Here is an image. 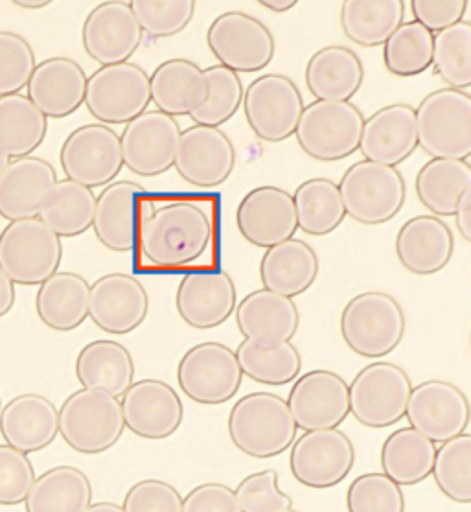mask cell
Wrapping results in <instances>:
<instances>
[{"mask_svg":"<svg viewBox=\"0 0 471 512\" xmlns=\"http://www.w3.org/2000/svg\"><path fill=\"white\" fill-rule=\"evenodd\" d=\"M236 227L249 244L260 249L295 238L299 223L293 194L273 185L249 190L236 209Z\"/></svg>","mask_w":471,"mask_h":512,"instance_id":"603a6c76","label":"cell"},{"mask_svg":"<svg viewBox=\"0 0 471 512\" xmlns=\"http://www.w3.org/2000/svg\"><path fill=\"white\" fill-rule=\"evenodd\" d=\"M142 34L172 37L181 34L194 21V0H133L129 2Z\"/></svg>","mask_w":471,"mask_h":512,"instance_id":"681fc988","label":"cell"},{"mask_svg":"<svg viewBox=\"0 0 471 512\" xmlns=\"http://www.w3.org/2000/svg\"><path fill=\"white\" fill-rule=\"evenodd\" d=\"M405 312L385 291H363L346 303L339 330L357 356L378 360L398 349L405 336Z\"/></svg>","mask_w":471,"mask_h":512,"instance_id":"3957f363","label":"cell"},{"mask_svg":"<svg viewBox=\"0 0 471 512\" xmlns=\"http://www.w3.org/2000/svg\"><path fill=\"white\" fill-rule=\"evenodd\" d=\"M35 481L28 455L8 444H0V505H19L26 500Z\"/></svg>","mask_w":471,"mask_h":512,"instance_id":"db71d44e","label":"cell"},{"mask_svg":"<svg viewBox=\"0 0 471 512\" xmlns=\"http://www.w3.org/2000/svg\"><path fill=\"white\" fill-rule=\"evenodd\" d=\"M431 476L448 500L462 505L471 503L470 433H462L437 448Z\"/></svg>","mask_w":471,"mask_h":512,"instance_id":"7dc6e473","label":"cell"},{"mask_svg":"<svg viewBox=\"0 0 471 512\" xmlns=\"http://www.w3.org/2000/svg\"><path fill=\"white\" fill-rule=\"evenodd\" d=\"M203 70L208 83L207 102L196 109L190 118L197 126L219 128L225 122H229L242 107L245 87L240 74L225 69L221 65Z\"/></svg>","mask_w":471,"mask_h":512,"instance_id":"c3c4849f","label":"cell"},{"mask_svg":"<svg viewBox=\"0 0 471 512\" xmlns=\"http://www.w3.org/2000/svg\"><path fill=\"white\" fill-rule=\"evenodd\" d=\"M76 378L83 389L104 391L118 398L133 385L135 360L122 343L98 339L80 350Z\"/></svg>","mask_w":471,"mask_h":512,"instance_id":"d590c367","label":"cell"},{"mask_svg":"<svg viewBox=\"0 0 471 512\" xmlns=\"http://www.w3.org/2000/svg\"><path fill=\"white\" fill-rule=\"evenodd\" d=\"M124 512H183V496L162 479H142L127 490Z\"/></svg>","mask_w":471,"mask_h":512,"instance_id":"11a10c76","label":"cell"},{"mask_svg":"<svg viewBox=\"0 0 471 512\" xmlns=\"http://www.w3.org/2000/svg\"><path fill=\"white\" fill-rule=\"evenodd\" d=\"M293 201L302 233L326 236L345 222V205L339 187L332 179L313 177L300 183L293 194Z\"/></svg>","mask_w":471,"mask_h":512,"instance_id":"ee69618b","label":"cell"},{"mask_svg":"<svg viewBox=\"0 0 471 512\" xmlns=\"http://www.w3.org/2000/svg\"><path fill=\"white\" fill-rule=\"evenodd\" d=\"M155 212L148 192L133 181H113L96 198L92 229L98 242L115 253H129L138 234Z\"/></svg>","mask_w":471,"mask_h":512,"instance_id":"2e32d148","label":"cell"},{"mask_svg":"<svg viewBox=\"0 0 471 512\" xmlns=\"http://www.w3.org/2000/svg\"><path fill=\"white\" fill-rule=\"evenodd\" d=\"M304 80L317 102H350L365 82V67L354 50L330 45L311 56Z\"/></svg>","mask_w":471,"mask_h":512,"instance_id":"1f68e13d","label":"cell"},{"mask_svg":"<svg viewBox=\"0 0 471 512\" xmlns=\"http://www.w3.org/2000/svg\"><path fill=\"white\" fill-rule=\"evenodd\" d=\"M48 118L24 94L0 96V153L23 159L45 142Z\"/></svg>","mask_w":471,"mask_h":512,"instance_id":"60d3db41","label":"cell"},{"mask_svg":"<svg viewBox=\"0 0 471 512\" xmlns=\"http://www.w3.org/2000/svg\"><path fill=\"white\" fill-rule=\"evenodd\" d=\"M236 306V284L223 269H194L184 275L175 291L177 314L196 330L218 328L229 321Z\"/></svg>","mask_w":471,"mask_h":512,"instance_id":"7402d4cb","label":"cell"},{"mask_svg":"<svg viewBox=\"0 0 471 512\" xmlns=\"http://www.w3.org/2000/svg\"><path fill=\"white\" fill-rule=\"evenodd\" d=\"M242 105L249 128L267 144L291 139L306 107L297 83L284 74L256 78L247 85Z\"/></svg>","mask_w":471,"mask_h":512,"instance_id":"8fae6325","label":"cell"},{"mask_svg":"<svg viewBox=\"0 0 471 512\" xmlns=\"http://www.w3.org/2000/svg\"><path fill=\"white\" fill-rule=\"evenodd\" d=\"M260 6L273 13H286L297 6V0H262Z\"/></svg>","mask_w":471,"mask_h":512,"instance_id":"94428289","label":"cell"},{"mask_svg":"<svg viewBox=\"0 0 471 512\" xmlns=\"http://www.w3.org/2000/svg\"><path fill=\"white\" fill-rule=\"evenodd\" d=\"M58 183L54 166L41 157H23L0 175V218L8 222L37 218L43 201Z\"/></svg>","mask_w":471,"mask_h":512,"instance_id":"f1b7e54d","label":"cell"},{"mask_svg":"<svg viewBox=\"0 0 471 512\" xmlns=\"http://www.w3.org/2000/svg\"><path fill=\"white\" fill-rule=\"evenodd\" d=\"M35 67L34 48L23 35L0 32V96L21 93Z\"/></svg>","mask_w":471,"mask_h":512,"instance_id":"816d5d0a","label":"cell"},{"mask_svg":"<svg viewBox=\"0 0 471 512\" xmlns=\"http://www.w3.org/2000/svg\"><path fill=\"white\" fill-rule=\"evenodd\" d=\"M319 256L308 242L291 238L265 249L260 262L264 290L295 299L310 290L319 277Z\"/></svg>","mask_w":471,"mask_h":512,"instance_id":"d6a6232c","label":"cell"},{"mask_svg":"<svg viewBox=\"0 0 471 512\" xmlns=\"http://www.w3.org/2000/svg\"><path fill=\"white\" fill-rule=\"evenodd\" d=\"M63 244L39 218L10 222L0 233V269L13 284L41 286L58 273Z\"/></svg>","mask_w":471,"mask_h":512,"instance_id":"8992f818","label":"cell"},{"mask_svg":"<svg viewBox=\"0 0 471 512\" xmlns=\"http://www.w3.org/2000/svg\"><path fill=\"white\" fill-rule=\"evenodd\" d=\"M468 4V0H411L409 8L413 13V21L422 24L435 35L464 21Z\"/></svg>","mask_w":471,"mask_h":512,"instance_id":"9f6ffc18","label":"cell"},{"mask_svg":"<svg viewBox=\"0 0 471 512\" xmlns=\"http://www.w3.org/2000/svg\"><path fill=\"white\" fill-rule=\"evenodd\" d=\"M150 314V295L144 284L127 273H107L91 286L89 317L111 336L137 330Z\"/></svg>","mask_w":471,"mask_h":512,"instance_id":"d4e9b609","label":"cell"},{"mask_svg":"<svg viewBox=\"0 0 471 512\" xmlns=\"http://www.w3.org/2000/svg\"><path fill=\"white\" fill-rule=\"evenodd\" d=\"M183 129L177 118L148 109L126 124L120 135L127 170L142 177H157L173 168Z\"/></svg>","mask_w":471,"mask_h":512,"instance_id":"e0dca14e","label":"cell"},{"mask_svg":"<svg viewBox=\"0 0 471 512\" xmlns=\"http://www.w3.org/2000/svg\"><path fill=\"white\" fill-rule=\"evenodd\" d=\"M243 376L264 385H288L302 371L300 350L291 341L243 339L234 350Z\"/></svg>","mask_w":471,"mask_h":512,"instance_id":"b9f144b4","label":"cell"},{"mask_svg":"<svg viewBox=\"0 0 471 512\" xmlns=\"http://www.w3.org/2000/svg\"><path fill=\"white\" fill-rule=\"evenodd\" d=\"M337 187L346 216L361 225L391 222L400 214L407 198L402 172L370 161L352 164Z\"/></svg>","mask_w":471,"mask_h":512,"instance_id":"52a82bcc","label":"cell"},{"mask_svg":"<svg viewBox=\"0 0 471 512\" xmlns=\"http://www.w3.org/2000/svg\"><path fill=\"white\" fill-rule=\"evenodd\" d=\"M173 168L192 187H221L236 168V148L223 129L194 124L181 133Z\"/></svg>","mask_w":471,"mask_h":512,"instance_id":"d6986e66","label":"cell"},{"mask_svg":"<svg viewBox=\"0 0 471 512\" xmlns=\"http://www.w3.org/2000/svg\"><path fill=\"white\" fill-rule=\"evenodd\" d=\"M151 102L168 117H190L207 102L205 70L190 59H168L150 76Z\"/></svg>","mask_w":471,"mask_h":512,"instance_id":"4dcf8cb0","label":"cell"},{"mask_svg":"<svg viewBox=\"0 0 471 512\" xmlns=\"http://www.w3.org/2000/svg\"><path fill=\"white\" fill-rule=\"evenodd\" d=\"M96 196L91 188L70 179H61L43 201L39 220L50 227L59 238H74L92 227Z\"/></svg>","mask_w":471,"mask_h":512,"instance_id":"7bdbcfd3","label":"cell"},{"mask_svg":"<svg viewBox=\"0 0 471 512\" xmlns=\"http://www.w3.org/2000/svg\"><path fill=\"white\" fill-rule=\"evenodd\" d=\"M142 39L137 17L124 0L98 4L81 28L83 50L102 67L127 63L142 45Z\"/></svg>","mask_w":471,"mask_h":512,"instance_id":"44dd1931","label":"cell"},{"mask_svg":"<svg viewBox=\"0 0 471 512\" xmlns=\"http://www.w3.org/2000/svg\"><path fill=\"white\" fill-rule=\"evenodd\" d=\"M0 409H2V398H0Z\"/></svg>","mask_w":471,"mask_h":512,"instance_id":"003e7915","label":"cell"},{"mask_svg":"<svg viewBox=\"0 0 471 512\" xmlns=\"http://www.w3.org/2000/svg\"><path fill=\"white\" fill-rule=\"evenodd\" d=\"M243 373L236 352L207 341L186 350L177 365V384L184 395L201 406H221L238 395Z\"/></svg>","mask_w":471,"mask_h":512,"instance_id":"7c38bea8","label":"cell"},{"mask_svg":"<svg viewBox=\"0 0 471 512\" xmlns=\"http://www.w3.org/2000/svg\"><path fill=\"white\" fill-rule=\"evenodd\" d=\"M416 196L437 218H453L459 201L471 188V166L468 161L431 159L416 174Z\"/></svg>","mask_w":471,"mask_h":512,"instance_id":"74e56055","label":"cell"},{"mask_svg":"<svg viewBox=\"0 0 471 512\" xmlns=\"http://www.w3.org/2000/svg\"><path fill=\"white\" fill-rule=\"evenodd\" d=\"M286 402L297 428L304 431L334 430L350 415L348 382L326 369L299 376Z\"/></svg>","mask_w":471,"mask_h":512,"instance_id":"ffe728a7","label":"cell"},{"mask_svg":"<svg viewBox=\"0 0 471 512\" xmlns=\"http://www.w3.org/2000/svg\"><path fill=\"white\" fill-rule=\"evenodd\" d=\"M59 163L67 179L87 188L107 187L124 168L120 137L104 124H85L63 142Z\"/></svg>","mask_w":471,"mask_h":512,"instance_id":"5bb4252c","label":"cell"},{"mask_svg":"<svg viewBox=\"0 0 471 512\" xmlns=\"http://www.w3.org/2000/svg\"><path fill=\"white\" fill-rule=\"evenodd\" d=\"M278 512H300V511H297V509H293V507H291V509H284V511H278Z\"/></svg>","mask_w":471,"mask_h":512,"instance_id":"03108f58","label":"cell"},{"mask_svg":"<svg viewBox=\"0 0 471 512\" xmlns=\"http://www.w3.org/2000/svg\"><path fill=\"white\" fill-rule=\"evenodd\" d=\"M431 67L448 89L468 93L471 87L470 21H460L435 34Z\"/></svg>","mask_w":471,"mask_h":512,"instance_id":"bcb514c9","label":"cell"},{"mask_svg":"<svg viewBox=\"0 0 471 512\" xmlns=\"http://www.w3.org/2000/svg\"><path fill=\"white\" fill-rule=\"evenodd\" d=\"M58 413L59 433L78 454H104L126 431L120 400L104 391H74Z\"/></svg>","mask_w":471,"mask_h":512,"instance_id":"5b68a950","label":"cell"},{"mask_svg":"<svg viewBox=\"0 0 471 512\" xmlns=\"http://www.w3.org/2000/svg\"><path fill=\"white\" fill-rule=\"evenodd\" d=\"M405 417L411 428L433 443H448L468 430L470 402L457 385L427 380L413 387Z\"/></svg>","mask_w":471,"mask_h":512,"instance_id":"ac0fdd59","label":"cell"},{"mask_svg":"<svg viewBox=\"0 0 471 512\" xmlns=\"http://www.w3.org/2000/svg\"><path fill=\"white\" fill-rule=\"evenodd\" d=\"M365 115L352 102L306 105L295 131L300 150L315 161H343L359 150Z\"/></svg>","mask_w":471,"mask_h":512,"instance_id":"ba28073f","label":"cell"},{"mask_svg":"<svg viewBox=\"0 0 471 512\" xmlns=\"http://www.w3.org/2000/svg\"><path fill=\"white\" fill-rule=\"evenodd\" d=\"M236 325L245 339L291 341L299 332V308L293 299L254 290L236 306Z\"/></svg>","mask_w":471,"mask_h":512,"instance_id":"836d02e7","label":"cell"},{"mask_svg":"<svg viewBox=\"0 0 471 512\" xmlns=\"http://www.w3.org/2000/svg\"><path fill=\"white\" fill-rule=\"evenodd\" d=\"M435 35L416 21L402 23L383 45V65L398 78H413L431 69Z\"/></svg>","mask_w":471,"mask_h":512,"instance_id":"f6af8a7d","label":"cell"},{"mask_svg":"<svg viewBox=\"0 0 471 512\" xmlns=\"http://www.w3.org/2000/svg\"><path fill=\"white\" fill-rule=\"evenodd\" d=\"M183 512H242V509L229 485L201 483L183 498Z\"/></svg>","mask_w":471,"mask_h":512,"instance_id":"6f0895ef","label":"cell"},{"mask_svg":"<svg viewBox=\"0 0 471 512\" xmlns=\"http://www.w3.org/2000/svg\"><path fill=\"white\" fill-rule=\"evenodd\" d=\"M455 251L453 233L442 218L420 214L396 234V256L416 277H431L448 266Z\"/></svg>","mask_w":471,"mask_h":512,"instance_id":"83f0119b","label":"cell"},{"mask_svg":"<svg viewBox=\"0 0 471 512\" xmlns=\"http://www.w3.org/2000/svg\"><path fill=\"white\" fill-rule=\"evenodd\" d=\"M418 146L431 159L468 161L471 157V96L438 89L414 109Z\"/></svg>","mask_w":471,"mask_h":512,"instance_id":"277c9868","label":"cell"},{"mask_svg":"<svg viewBox=\"0 0 471 512\" xmlns=\"http://www.w3.org/2000/svg\"><path fill=\"white\" fill-rule=\"evenodd\" d=\"M91 286L78 273L58 271L35 295V310L43 325L56 332H72L89 317Z\"/></svg>","mask_w":471,"mask_h":512,"instance_id":"e575fe53","label":"cell"},{"mask_svg":"<svg viewBox=\"0 0 471 512\" xmlns=\"http://www.w3.org/2000/svg\"><path fill=\"white\" fill-rule=\"evenodd\" d=\"M356 465V448L341 430L304 431L291 444L289 468L300 485L332 489L343 483Z\"/></svg>","mask_w":471,"mask_h":512,"instance_id":"9a60e30c","label":"cell"},{"mask_svg":"<svg viewBox=\"0 0 471 512\" xmlns=\"http://www.w3.org/2000/svg\"><path fill=\"white\" fill-rule=\"evenodd\" d=\"M348 512H405L402 487L383 472L363 474L346 490Z\"/></svg>","mask_w":471,"mask_h":512,"instance_id":"f907efd6","label":"cell"},{"mask_svg":"<svg viewBox=\"0 0 471 512\" xmlns=\"http://www.w3.org/2000/svg\"><path fill=\"white\" fill-rule=\"evenodd\" d=\"M413 384L407 371L389 361H374L348 384L350 413L374 430L389 428L405 417Z\"/></svg>","mask_w":471,"mask_h":512,"instance_id":"9c48e42d","label":"cell"},{"mask_svg":"<svg viewBox=\"0 0 471 512\" xmlns=\"http://www.w3.org/2000/svg\"><path fill=\"white\" fill-rule=\"evenodd\" d=\"M26 89L46 118L70 117L85 104L87 74L74 59L48 58L35 67Z\"/></svg>","mask_w":471,"mask_h":512,"instance_id":"4316f807","label":"cell"},{"mask_svg":"<svg viewBox=\"0 0 471 512\" xmlns=\"http://www.w3.org/2000/svg\"><path fill=\"white\" fill-rule=\"evenodd\" d=\"M234 494L242 512H278L293 507V498L278 487L276 470H262L243 478Z\"/></svg>","mask_w":471,"mask_h":512,"instance_id":"f5cc1de1","label":"cell"},{"mask_svg":"<svg viewBox=\"0 0 471 512\" xmlns=\"http://www.w3.org/2000/svg\"><path fill=\"white\" fill-rule=\"evenodd\" d=\"M85 512H124V509L113 501H98V503H91V507Z\"/></svg>","mask_w":471,"mask_h":512,"instance_id":"6125c7cd","label":"cell"},{"mask_svg":"<svg viewBox=\"0 0 471 512\" xmlns=\"http://www.w3.org/2000/svg\"><path fill=\"white\" fill-rule=\"evenodd\" d=\"M0 433L8 446L23 454L41 452L58 437V408L37 393L15 396L0 409Z\"/></svg>","mask_w":471,"mask_h":512,"instance_id":"f546056e","label":"cell"},{"mask_svg":"<svg viewBox=\"0 0 471 512\" xmlns=\"http://www.w3.org/2000/svg\"><path fill=\"white\" fill-rule=\"evenodd\" d=\"M437 446L422 433L409 428L392 431L381 446V468L400 487L426 481L435 465Z\"/></svg>","mask_w":471,"mask_h":512,"instance_id":"f35d334b","label":"cell"},{"mask_svg":"<svg viewBox=\"0 0 471 512\" xmlns=\"http://www.w3.org/2000/svg\"><path fill=\"white\" fill-rule=\"evenodd\" d=\"M19 8H23V10H41V8H46V6H50V2L48 0H37V2H28V0H21V2H15Z\"/></svg>","mask_w":471,"mask_h":512,"instance_id":"be15d7a7","label":"cell"},{"mask_svg":"<svg viewBox=\"0 0 471 512\" xmlns=\"http://www.w3.org/2000/svg\"><path fill=\"white\" fill-rule=\"evenodd\" d=\"M13 304H15V284L0 269V317L10 314Z\"/></svg>","mask_w":471,"mask_h":512,"instance_id":"91938a15","label":"cell"},{"mask_svg":"<svg viewBox=\"0 0 471 512\" xmlns=\"http://www.w3.org/2000/svg\"><path fill=\"white\" fill-rule=\"evenodd\" d=\"M122 415L127 430L140 439L164 441L181 428L184 406L172 385L146 378L138 380L122 395Z\"/></svg>","mask_w":471,"mask_h":512,"instance_id":"cb8c5ba5","label":"cell"},{"mask_svg":"<svg viewBox=\"0 0 471 512\" xmlns=\"http://www.w3.org/2000/svg\"><path fill=\"white\" fill-rule=\"evenodd\" d=\"M207 45L218 65L236 74L267 69L276 52L269 26L245 12L218 15L208 26Z\"/></svg>","mask_w":471,"mask_h":512,"instance_id":"4fadbf2b","label":"cell"},{"mask_svg":"<svg viewBox=\"0 0 471 512\" xmlns=\"http://www.w3.org/2000/svg\"><path fill=\"white\" fill-rule=\"evenodd\" d=\"M214 242V222L192 201H173L155 209L140 234V255L151 268L173 271L192 266Z\"/></svg>","mask_w":471,"mask_h":512,"instance_id":"6da1fadb","label":"cell"},{"mask_svg":"<svg viewBox=\"0 0 471 512\" xmlns=\"http://www.w3.org/2000/svg\"><path fill=\"white\" fill-rule=\"evenodd\" d=\"M150 104V76L137 63L100 67L87 78L85 105L98 124L126 126Z\"/></svg>","mask_w":471,"mask_h":512,"instance_id":"30bf717a","label":"cell"},{"mask_svg":"<svg viewBox=\"0 0 471 512\" xmlns=\"http://www.w3.org/2000/svg\"><path fill=\"white\" fill-rule=\"evenodd\" d=\"M227 428L232 444L254 459H271L288 452L299 433L288 402L265 391L242 396L230 409Z\"/></svg>","mask_w":471,"mask_h":512,"instance_id":"7a4b0ae2","label":"cell"},{"mask_svg":"<svg viewBox=\"0 0 471 512\" xmlns=\"http://www.w3.org/2000/svg\"><path fill=\"white\" fill-rule=\"evenodd\" d=\"M12 163V159L10 157H6L4 153H0V175H2V172L8 168V164Z\"/></svg>","mask_w":471,"mask_h":512,"instance_id":"e7e4bbea","label":"cell"},{"mask_svg":"<svg viewBox=\"0 0 471 512\" xmlns=\"http://www.w3.org/2000/svg\"><path fill=\"white\" fill-rule=\"evenodd\" d=\"M418 148L414 109L407 104L385 105L365 118L359 152L370 163L396 168Z\"/></svg>","mask_w":471,"mask_h":512,"instance_id":"484cf974","label":"cell"},{"mask_svg":"<svg viewBox=\"0 0 471 512\" xmlns=\"http://www.w3.org/2000/svg\"><path fill=\"white\" fill-rule=\"evenodd\" d=\"M455 222H457V229H459L460 236L471 242V188L464 192V196L460 198L459 207L455 210Z\"/></svg>","mask_w":471,"mask_h":512,"instance_id":"680465c9","label":"cell"},{"mask_svg":"<svg viewBox=\"0 0 471 512\" xmlns=\"http://www.w3.org/2000/svg\"><path fill=\"white\" fill-rule=\"evenodd\" d=\"M92 503L91 479L76 466H56L35 479L26 512H85Z\"/></svg>","mask_w":471,"mask_h":512,"instance_id":"8d00e7d4","label":"cell"},{"mask_svg":"<svg viewBox=\"0 0 471 512\" xmlns=\"http://www.w3.org/2000/svg\"><path fill=\"white\" fill-rule=\"evenodd\" d=\"M403 19V0H346L339 15L343 34L365 48L383 47Z\"/></svg>","mask_w":471,"mask_h":512,"instance_id":"ab89813d","label":"cell"}]
</instances>
